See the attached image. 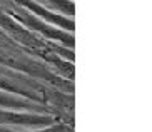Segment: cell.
<instances>
[{
	"label": "cell",
	"mask_w": 152,
	"mask_h": 132,
	"mask_svg": "<svg viewBox=\"0 0 152 132\" xmlns=\"http://www.w3.org/2000/svg\"><path fill=\"white\" fill-rule=\"evenodd\" d=\"M12 17L17 20V22H22L25 27H30L32 30L39 32L42 35H45L49 40H58V42H64L65 45L69 47H74V35H70L69 32H64V30H58L55 27H50L47 22L40 20L39 17L32 15V13H27V12H14Z\"/></svg>",
	"instance_id": "6da1fadb"
},
{
	"label": "cell",
	"mask_w": 152,
	"mask_h": 132,
	"mask_svg": "<svg viewBox=\"0 0 152 132\" xmlns=\"http://www.w3.org/2000/svg\"><path fill=\"white\" fill-rule=\"evenodd\" d=\"M0 27H2L5 32H9L10 35L14 37V40H17L18 44L27 45V47H32V48L45 47V44L42 40H39V37L34 35L30 30L25 29V27H22L15 18H12L9 13H5L4 10H0Z\"/></svg>",
	"instance_id": "7a4b0ae2"
},
{
	"label": "cell",
	"mask_w": 152,
	"mask_h": 132,
	"mask_svg": "<svg viewBox=\"0 0 152 132\" xmlns=\"http://www.w3.org/2000/svg\"><path fill=\"white\" fill-rule=\"evenodd\" d=\"M17 4H20L22 7H25L27 10H30L32 15L35 17L45 18L47 22H50L52 25L62 27V29H67V30H74V20L69 17H64V15H58V13H52L50 10H47L45 7L35 4V2H30V0H15Z\"/></svg>",
	"instance_id": "3957f363"
},
{
	"label": "cell",
	"mask_w": 152,
	"mask_h": 132,
	"mask_svg": "<svg viewBox=\"0 0 152 132\" xmlns=\"http://www.w3.org/2000/svg\"><path fill=\"white\" fill-rule=\"evenodd\" d=\"M0 122L7 124H22V125H47L54 120L44 115H32V114H15V112H2L0 110Z\"/></svg>",
	"instance_id": "277c9868"
}]
</instances>
